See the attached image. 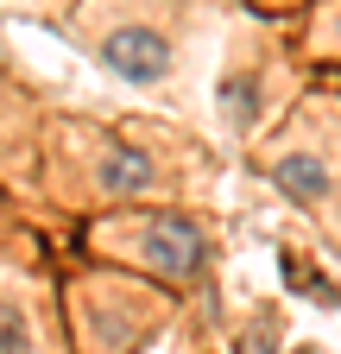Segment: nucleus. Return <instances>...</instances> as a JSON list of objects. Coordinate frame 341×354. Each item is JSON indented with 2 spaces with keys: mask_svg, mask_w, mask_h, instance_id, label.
<instances>
[{
  "mask_svg": "<svg viewBox=\"0 0 341 354\" xmlns=\"http://www.w3.org/2000/svg\"><path fill=\"white\" fill-rule=\"evenodd\" d=\"M120 247L133 253L146 272L170 279V285H190L208 272V259H215V241L196 215L184 209H152V215H126L120 221Z\"/></svg>",
  "mask_w": 341,
  "mask_h": 354,
  "instance_id": "nucleus-1",
  "label": "nucleus"
},
{
  "mask_svg": "<svg viewBox=\"0 0 341 354\" xmlns=\"http://www.w3.org/2000/svg\"><path fill=\"white\" fill-rule=\"evenodd\" d=\"M95 64L120 82H133V88H152L177 70V38L146 13H126V19L95 26Z\"/></svg>",
  "mask_w": 341,
  "mask_h": 354,
  "instance_id": "nucleus-2",
  "label": "nucleus"
},
{
  "mask_svg": "<svg viewBox=\"0 0 341 354\" xmlns=\"http://www.w3.org/2000/svg\"><path fill=\"white\" fill-rule=\"evenodd\" d=\"M152 184H158V158H152L146 146H108V152L95 158V190H101L108 203L146 196Z\"/></svg>",
  "mask_w": 341,
  "mask_h": 354,
  "instance_id": "nucleus-3",
  "label": "nucleus"
},
{
  "mask_svg": "<svg viewBox=\"0 0 341 354\" xmlns=\"http://www.w3.org/2000/svg\"><path fill=\"white\" fill-rule=\"evenodd\" d=\"M272 184L291 190L297 203H322V196H329V165H322L316 152H284V158L272 165Z\"/></svg>",
  "mask_w": 341,
  "mask_h": 354,
  "instance_id": "nucleus-4",
  "label": "nucleus"
},
{
  "mask_svg": "<svg viewBox=\"0 0 341 354\" xmlns=\"http://www.w3.org/2000/svg\"><path fill=\"white\" fill-rule=\"evenodd\" d=\"M0 354H38L32 310H26L19 297H0Z\"/></svg>",
  "mask_w": 341,
  "mask_h": 354,
  "instance_id": "nucleus-5",
  "label": "nucleus"
},
{
  "mask_svg": "<svg viewBox=\"0 0 341 354\" xmlns=\"http://www.w3.org/2000/svg\"><path fill=\"white\" fill-rule=\"evenodd\" d=\"M222 108H228L234 127H253V120H260V76H253V70L222 76Z\"/></svg>",
  "mask_w": 341,
  "mask_h": 354,
  "instance_id": "nucleus-6",
  "label": "nucleus"
}]
</instances>
